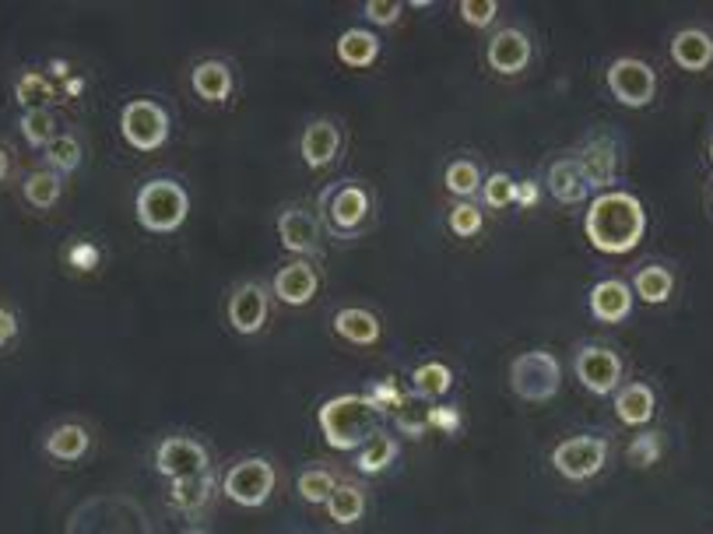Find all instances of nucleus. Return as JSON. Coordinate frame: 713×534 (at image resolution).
<instances>
[{"mask_svg": "<svg viewBox=\"0 0 713 534\" xmlns=\"http://www.w3.org/2000/svg\"><path fill=\"white\" fill-rule=\"evenodd\" d=\"M584 233L597 254L626 257L647 236V208L630 190H605L587 205Z\"/></svg>", "mask_w": 713, "mask_h": 534, "instance_id": "obj_1", "label": "nucleus"}, {"mask_svg": "<svg viewBox=\"0 0 713 534\" xmlns=\"http://www.w3.org/2000/svg\"><path fill=\"white\" fill-rule=\"evenodd\" d=\"M376 412L366 394H338L320 405L317 422L330 451H363L376 433Z\"/></svg>", "mask_w": 713, "mask_h": 534, "instance_id": "obj_2", "label": "nucleus"}, {"mask_svg": "<svg viewBox=\"0 0 713 534\" xmlns=\"http://www.w3.org/2000/svg\"><path fill=\"white\" fill-rule=\"evenodd\" d=\"M133 211H138L141 229L169 236L176 229H184V221L190 215V194L184 190V184L169 180V176H159V180H148L138 190Z\"/></svg>", "mask_w": 713, "mask_h": 534, "instance_id": "obj_3", "label": "nucleus"}, {"mask_svg": "<svg viewBox=\"0 0 713 534\" xmlns=\"http://www.w3.org/2000/svg\"><path fill=\"white\" fill-rule=\"evenodd\" d=\"M509 387L521 400L531 405H545L563 387V366L548 348H531L521 352L514 363H509Z\"/></svg>", "mask_w": 713, "mask_h": 534, "instance_id": "obj_4", "label": "nucleus"}, {"mask_svg": "<svg viewBox=\"0 0 713 534\" xmlns=\"http://www.w3.org/2000/svg\"><path fill=\"white\" fill-rule=\"evenodd\" d=\"M320 215L334 236L351 239L366 229V221L373 215V197L359 180H345L320 194Z\"/></svg>", "mask_w": 713, "mask_h": 534, "instance_id": "obj_5", "label": "nucleus"}, {"mask_svg": "<svg viewBox=\"0 0 713 534\" xmlns=\"http://www.w3.org/2000/svg\"><path fill=\"white\" fill-rule=\"evenodd\" d=\"M120 134L133 151H159L169 141V113L151 99H130L120 113Z\"/></svg>", "mask_w": 713, "mask_h": 534, "instance_id": "obj_6", "label": "nucleus"}, {"mask_svg": "<svg viewBox=\"0 0 713 534\" xmlns=\"http://www.w3.org/2000/svg\"><path fill=\"white\" fill-rule=\"evenodd\" d=\"M275 464L271 461H264V457H247V461H239L232 464L226 478H221V493H226L236 506H264L267 500H271L275 493Z\"/></svg>", "mask_w": 713, "mask_h": 534, "instance_id": "obj_7", "label": "nucleus"}, {"mask_svg": "<svg viewBox=\"0 0 713 534\" xmlns=\"http://www.w3.org/2000/svg\"><path fill=\"white\" fill-rule=\"evenodd\" d=\"M608 439L605 436H570L552 451V467L570 482H587L605 472Z\"/></svg>", "mask_w": 713, "mask_h": 534, "instance_id": "obj_8", "label": "nucleus"}, {"mask_svg": "<svg viewBox=\"0 0 713 534\" xmlns=\"http://www.w3.org/2000/svg\"><path fill=\"white\" fill-rule=\"evenodd\" d=\"M605 81L612 88L615 102L630 106V109H643L651 106L654 92H657V75L647 60H636V57H618L608 63Z\"/></svg>", "mask_w": 713, "mask_h": 534, "instance_id": "obj_9", "label": "nucleus"}, {"mask_svg": "<svg viewBox=\"0 0 713 534\" xmlns=\"http://www.w3.org/2000/svg\"><path fill=\"white\" fill-rule=\"evenodd\" d=\"M573 369L576 380L597 397H608L622 384V359L608 345H581L573 355Z\"/></svg>", "mask_w": 713, "mask_h": 534, "instance_id": "obj_10", "label": "nucleus"}, {"mask_svg": "<svg viewBox=\"0 0 713 534\" xmlns=\"http://www.w3.org/2000/svg\"><path fill=\"white\" fill-rule=\"evenodd\" d=\"M155 467H159V475L176 482V478L205 475L211 467V457L205 451V443H197L190 436H169L162 439V447L155 451Z\"/></svg>", "mask_w": 713, "mask_h": 534, "instance_id": "obj_11", "label": "nucleus"}, {"mask_svg": "<svg viewBox=\"0 0 713 534\" xmlns=\"http://www.w3.org/2000/svg\"><path fill=\"white\" fill-rule=\"evenodd\" d=\"M226 317L232 324L236 334H260L267 317H271V293L257 281H242L232 288L229 306H226Z\"/></svg>", "mask_w": 713, "mask_h": 534, "instance_id": "obj_12", "label": "nucleus"}, {"mask_svg": "<svg viewBox=\"0 0 713 534\" xmlns=\"http://www.w3.org/2000/svg\"><path fill=\"white\" fill-rule=\"evenodd\" d=\"M531 57H534L531 36L521 32V29H499L493 39H488V47H485L488 67H493V71L503 75V78H514V75L527 71Z\"/></svg>", "mask_w": 713, "mask_h": 534, "instance_id": "obj_13", "label": "nucleus"}, {"mask_svg": "<svg viewBox=\"0 0 713 534\" xmlns=\"http://www.w3.org/2000/svg\"><path fill=\"white\" fill-rule=\"evenodd\" d=\"M278 236H281V247L288 254H299L303 260L320 254V226L317 218L303 208H285L278 215Z\"/></svg>", "mask_w": 713, "mask_h": 534, "instance_id": "obj_14", "label": "nucleus"}, {"mask_svg": "<svg viewBox=\"0 0 713 534\" xmlns=\"http://www.w3.org/2000/svg\"><path fill=\"white\" fill-rule=\"evenodd\" d=\"M317 293H320V275H317V267L303 257L285 264L275 275V296L285 306H309L317 299Z\"/></svg>", "mask_w": 713, "mask_h": 534, "instance_id": "obj_15", "label": "nucleus"}, {"mask_svg": "<svg viewBox=\"0 0 713 534\" xmlns=\"http://www.w3.org/2000/svg\"><path fill=\"white\" fill-rule=\"evenodd\" d=\"M576 166H581V176L587 190H601L605 194L615 180H618V148L605 138L591 141L581 155H573Z\"/></svg>", "mask_w": 713, "mask_h": 534, "instance_id": "obj_16", "label": "nucleus"}, {"mask_svg": "<svg viewBox=\"0 0 713 534\" xmlns=\"http://www.w3.org/2000/svg\"><path fill=\"white\" fill-rule=\"evenodd\" d=\"M299 151H303V162L309 169H327L338 162L341 155V127L334 120H314L299 138Z\"/></svg>", "mask_w": 713, "mask_h": 534, "instance_id": "obj_17", "label": "nucleus"}, {"mask_svg": "<svg viewBox=\"0 0 713 534\" xmlns=\"http://www.w3.org/2000/svg\"><path fill=\"white\" fill-rule=\"evenodd\" d=\"M633 285H626L622 278H605L591 288L587 306H591V317L601 324H618L633 314Z\"/></svg>", "mask_w": 713, "mask_h": 534, "instance_id": "obj_18", "label": "nucleus"}, {"mask_svg": "<svg viewBox=\"0 0 713 534\" xmlns=\"http://www.w3.org/2000/svg\"><path fill=\"white\" fill-rule=\"evenodd\" d=\"M330 327H334V334H338V338H345L348 345H359V348H369V345H376V342L384 338L380 317H376L373 309H363V306L338 309V314H334V320H330Z\"/></svg>", "mask_w": 713, "mask_h": 534, "instance_id": "obj_19", "label": "nucleus"}, {"mask_svg": "<svg viewBox=\"0 0 713 534\" xmlns=\"http://www.w3.org/2000/svg\"><path fill=\"white\" fill-rule=\"evenodd\" d=\"M190 88L197 92V99H205L211 106L229 102V96L236 92L232 67L226 60H200L190 71Z\"/></svg>", "mask_w": 713, "mask_h": 534, "instance_id": "obj_20", "label": "nucleus"}, {"mask_svg": "<svg viewBox=\"0 0 713 534\" xmlns=\"http://www.w3.org/2000/svg\"><path fill=\"white\" fill-rule=\"evenodd\" d=\"M672 60L682 67V71H706L713 63V36L703 29H682L672 39Z\"/></svg>", "mask_w": 713, "mask_h": 534, "instance_id": "obj_21", "label": "nucleus"}, {"mask_svg": "<svg viewBox=\"0 0 713 534\" xmlns=\"http://www.w3.org/2000/svg\"><path fill=\"white\" fill-rule=\"evenodd\" d=\"M654 408H657V397L647 384H626L615 390V415H618V422H626L633 429L647 426L654 418Z\"/></svg>", "mask_w": 713, "mask_h": 534, "instance_id": "obj_22", "label": "nucleus"}, {"mask_svg": "<svg viewBox=\"0 0 713 534\" xmlns=\"http://www.w3.org/2000/svg\"><path fill=\"white\" fill-rule=\"evenodd\" d=\"M334 50H338V60L345 67L363 71V67H373L380 60V36L369 29H345L338 36V42H334Z\"/></svg>", "mask_w": 713, "mask_h": 534, "instance_id": "obj_23", "label": "nucleus"}, {"mask_svg": "<svg viewBox=\"0 0 713 534\" xmlns=\"http://www.w3.org/2000/svg\"><path fill=\"white\" fill-rule=\"evenodd\" d=\"M548 194L559 200V205H570V208L584 205V200L591 197L576 159H559V162L548 166Z\"/></svg>", "mask_w": 713, "mask_h": 534, "instance_id": "obj_24", "label": "nucleus"}, {"mask_svg": "<svg viewBox=\"0 0 713 534\" xmlns=\"http://www.w3.org/2000/svg\"><path fill=\"white\" fill-rule=\"evenodd\" d=\"M88 447H92V436H88V429L78 426V422H63V426H57L47 436V454L63 461V464L81 461L88 454Z\"/></svg>", "mask_w": 713, "mask_h": 534, "instance_id": "obj_25", "label": "nucleus"}, {"mask_svg": "<svg viewBox=\"0 0 713 534\" xmlns=\"http://www.w3.org/2000/svg\"><path fill=\"white\" fill-rule=\"evenodd\" d=\"M211 493H215L211 472L194 475V478H176V482L169 485V503H172L176 510H184V514H197V510L208 506Z\"/></svg>", "mask_w": 713, "mask_h": 534, "instance_id": "obj_26", "label": "nucleus"}, {"mask_svg": "<svg viewBox=\"0 0 713 534\" xmlns=\"http://www.w3.org/2000/svg\"><path fill=\"white\" fill-rule=\"evenodd\" d=\"M675 293V275L667 271L661 264H651V267H640L636 278H633V296H640L647 306H661L667 303Z\"/></svg>", "mask_w": 713, "mask_h": 534, "instance_id": "obj_27", "label": "nucleus"}, {"mask_svg": "<svg viewBox=\"0 0 713 534\" xmlns=\"http://www.w3.org/2000/svg\"><path fill=\"white\" fill-rule=\"evenodd\" d=\"M324 506L334 524H355L366 514V493L351 482H338V488H334Z\"/></svg>", "mask_w": 713, "mask_h": 534, "instance_id": "obj_28", "label": "nucleus"}, {"mask_svg": "<svg viewBox=\"0 0 713 534\" xmlns=\"http://www.w3.org/2000/svg\"><path fill=\"white\" fill-rule=\"evenodd\" d=\"M397 439L394 436H387V433H373L369 436V443L359 451V472L363 475H380V472H387V467L397 461Z\"/></svg>", "mask_w": 713, "mask_h": 534, "instance_id": "obj_29", "label": "nucleus"}, {"mask_svg": "<svg viewBox=\"0 0 713 534\" xmlns=\"http://www.w3.org/2000/svg\"><path fill=\"white\" fill-rule=\"evenodd\" d=\"M454 387V369L443 366V363H422L412 373V390L426 400H436Z\"/></svg>", "mask_w": 713, "mask_h": 534, "instance_id": "obj_30", "label": "nucleus"}, {"mask_svg": "<svg viewBox=\"0 0 713 534\" xmlns=\"http://www.w3.org/2000/svg\"><path fill=\"white\" fill-rule=\"evenodd\" d=\"M443 184L457 200H475V194L482 190V169L475 159H454L443 172Z\"/></svg>", "mask_w": 713, "mask_h": 534, "instance_id": "obj_31", "label": "nucleus"}, {"mask_svg": "<svg viewBox=\"0 0 713 534\" xmlns=\"http://www.w3.org/2000/svg\"><path fill=\"white\" fill-rule=\"evenodd\" d=\"M26 200L32 208H53L57 200H60V194H63V184H60V176L57 172H50V169H36V172H29L26 176Z\"/></svg>", "mask_w": 713, "mask_h": 534, "instance_id": "obj_32", "label": "nucleus"}, {"mask_svg": "<svg viewBox=\"0 0 713 534\" xmlns=\"http://www.w3.org/2000/svg\"><path fill=\"white\" fill-rule=\"evenodd\" d=\"M517 190H521V184L509 172H493L482 180L478 194L485 200V208H509V205H517Z\"/></svg>", "mask_w": 713, "mask_h": 534, "instance_id": "obj_33", "label": "nucleus"}, {"mask_svg": "<svg viewBox=\"0 0 713 534\" xmlns=\"http://www.w3.org/2000/svg\"><path fill=\"white\" fill-rule=\"evenodd\" d=\"M447 226H450L454 236L472 239V236H478L482 226H485V211L475 205V200H457V205L450 208V215H447Z\"/></svg>", "mask_w": 713, "mask_h": 534, "instance_id": "obj_34", "label": "nucleus"}, {"mask_svg": "<svg viewBox=\"0 0 713 534\" xmlns=\"http://www.w3.org/2000/svg\"><path fill=\"white\" fill-rule=\"evenodd\" d=\"M21 134H26V141L32 148H47L57 138V120L50 109H29V113L21 117Z\"/></svg>", "mask_w": 713, "mask_h": 534, "instance_id": "obj_35", "label": "nucleus"}, {"mask_svg": "<svg viewBox=\"0 0 713 534\" xmlns=\"http://www.w3.org/2000/svg\"><path fill=\"white\" fill-rule=\"evenodd\" d=\"M47 162L53 166V172H75L81 166V145L67 134H57V138L47 145Z\"/></svg>", "mask_w": 713, "mask_h": 534, "instance_id": "obj_36", "label": "nucleus"}, {"mask_svg": "<svg viewBox=\"0 0 713 534\" xmlns=\"http://www.w3.org/2000/svg\"><path fill=\"white\" fill-rule=\"evenodd\" d=\"M334 488H338V478H334L330 472H324V467H309V472H303V478H299V496L314 506L327 503Z\"/></svg>", "mask_w": 713, "mask_h": 534, "instance_id": "obj_37", "label": "nucleus"}, {"mask_svg": "<svg viewBox=\"0 0 713 534\" xmlns=\"http://www.w3.org/2000/svg\"><path fill=\"white\" fill-rule=\"evenodd\" d=\"M661 454H664L661 433H643V436H636L630 447H626V461L633 467H654L661 461Z\"/></svg>", "mask_w": 713, "mask_h": 534, "instance_id": "obj_38", "label": "nucleus"}, {"mask_svg": "<svg viewBox=\"0 0 713 534\" xmlns=\"http://www.w3.org/2000/svg\"><path fill=\"white\" fill-rule=\"evenodd\" d=\"M366 397L373 400L376 412H400V408H405V400H408V394L400 390V387L390 380V376H387V380H380V384H373V387L366 390Z\"/></svg>", "mask_w": 713, "mask_h": 534, "instance_id": "obj_39", "label": "nucleus"}, {"mask_svg": "<svg viewBox=\"0 0 713 534\" xmlns=\"http://www.w3.org/2000/svg\"><path fill=\"white\" fill-rule=\"evenodd\" d=\"M457 11L472 29H488L496 21V14H499V4H496V0H461Z\"/></svg>", "mask_w": 713, "mask_h": 534, "instance_id": "obj_40", "label": "nucleus"}, {"mask_svg": "<svg viewBox=\"0 0 713 534\" xmlns=\"http://www.w3.org/2000/svg\"><path fill=\"white\" fill-rule=\"evenodd\" d=\"M400 11H405V4H397V0H369V4H363V14L373 26H397Z\"/></svg>", "mask_w": 713, "mask_h": 534, "instance_id": "obj_41", "label": "nucleus"}, {"mask_svg": "<svg viewBox=\"0 0 713 534\" xmlns=\"http://www.w3.org/2000/svg\"><path fill=\"white\" fill-rule=\"evenodd\" d=\"M53 92H50V85L42 81V75H26V81L18 85V102H26L32 109H42V102H47Z\"/></svg>", "mask_w": 713, "mask_h": 534, "instance_id": "obj_42", "label": "nucleus"}, {"mask_svg": "<svg viewBox=\"0 0 713 534\" xmlns=\"http://www.w3.org/2000/svg\"><path fill=\"white\" fill-rule=\"evenodd\" d=\"M426 422L433 429H443V433H457L461 429V412L457 408H429V415H426Z\"/></svg>", "mask_w": 713, "mask_h": 534, "instance_id": "obj_43", "label": "nucleus"}, {"mask_svg": "<svg viewBox=\"0 0 713 534\" xmlns=\"http://www.w3.org/2000/svg\"><path fill=\"white\" fill-rule=\"evenodd\" d=\"M18 338V317L8 306H0V348H8Z\"/></svg>", "mask_w": 713, "mask_h": 534, "instance_id": "obj_44", "label": "nucleus"}, {"mask_svg": "<svg viewBox=\"0 0 713 534\" xmlns=\"http://www.w3.org/2000/svg\"><path fill=\"white\" fill-rule=\"evenodd\" d=\"M71 264H78L81 271H92V267L99 264V250L96 247H88V243H81V247L71 250Z\"/></svg>", "mask_w": 713, "mask_h": 534, "instance_id": "obj_45", "label": "nucleus"}, {"mask_svg": "<svg viewBox=\"0 0 713 534\" xmlns=\"http://www.w3.org/2000/svg\"><path fill=\"white\" fill-rule=\"evenodd\" d=\"M534 200H538V187H534L531 180H527V184H521V190H517V205H521V208H527V205H534Z\"/></svg>", "mask_w": 713, "mask_h": 534, "instance_id": "obj_46", "label": "nucleus"}, {"mask_svg": "<svg viewBox=\"0 0 713 534\" xmlns=\"http://www.w3.org/2000/svg\"><path fill=\"white\" fill-rule=\"evenodd\" d=\"M8 169H11V159H8V151L0 148V184H4V176H8Z\"/></svg>", "mask_w": 713, "mask_h": 534, "instance_id": "obj_47", "label": "nucleus"}, {"mask_svg": "<svg viewBox=\"0 0 713 534\" xmlns=\"http://www.w3.org/2000/svg\"><path fill=\"white\" fill-rule=\"evenodd\" d=\"M710 162H713V138H710Z\"/></svg>", "mask_w": 713, "mask_h": 534, "instance_id": "obj_48", "label": "nucleus"}, {"mask_svg": "<svg viewBox=\"0 0 713 534\" xmlns=\"http://www.w3.org/2000/svg\"><path fill=\"white\" fill-rule=\"evenodd\" d=\"M710 200H713V194H710Z\"/></svg>", "mask_w": 713, "mask_h": 534, "instance_id": "obj_49", "label": "nucleus"}]
</instances>
